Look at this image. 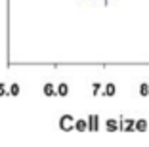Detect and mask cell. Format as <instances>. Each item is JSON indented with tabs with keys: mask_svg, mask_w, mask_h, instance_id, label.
Instances as JSON below:
<instances>
[{
	"mask_svg": "<svg viewBox=\"0 0 149 147\" xmlns=\"http://www.w3.org/2000/svg\"><path fill=\"white\" fill-rule=\"evenodd\" d=\"M73 124H74L73 115H63V117L59 118V128H61V130H65V132L73 130Z\"/></svg>",
	"mask_w": 149,
	"mask_h": 147,
	"instance_id": "cell-1",
	"label": "cell"
},
{
	"mask_svg": "<svg viewBox=\"0 0 149 147\" xmlns=\"http://www.w3.org/2000/svg\"><path fill=\"white\" fill-rule=\"evenodd\" d=\"M118 130L132 132L134 130V118H118Z\"/></svg>",
	"mask_w": 149,
	"mask_h": 147,
	"instance_id": "cell-2",
	"label": "cell"
},
{
	"mask_svg": "<svg viewBox=\"0 0 149 147\" xmlns=\"http://www.w3.org/2000/svg\"><path fill=\"white\" fill-rule=\"evenodd\" d=\"M147 128H149L147 118H138V121H134V130H138V132H147Z\"/></svg>",
	"mask_w": 149,
	"mask_h": 147,
	"instance_id": "cell-3",
	"label": "cell"
},
{
	"mask_svg": "<svg viewBox=\"0 0 149 147\" xmlns=\"http://www.w3.org/2000/svg\"><path fill=\"white\" fill-rule=\"evenodd\" d=\"M69 90H71V88H69V84H67V82H59V84L56 86V95H61V98H65V95L69 94Z\"/></svg>",
	"mask_w": 149,
	"mask_h": 147,
	"instance_id": "cell-4",
	"label": "cell"
},
{
	"mask_svg": "<svg viewBox=\"0 0 149 147\" xmlns=\"http://www.w3.org/2000/svg\"><path fill=\"white\" fill-rule=\"evenodd\" d=\"M73 128L79 130V132H86V130H88V121H86V118H77L74 124H73Z\"/></svg>",
	"mask_w": 149,
	"mask_h": 147,
	"instance_id": "cell-5",
	"label": "cell"
},
{
	"mask_svg": "<svg viewBox=\"0 0 149 147\" xmlns=\"http://www.w3.org/2000/svg\"><path fill=\"white\" fill-rule=\"evenodd\" d=\"M42 94L48 95V98H52V95H56V86H54V82H46L42 86Z\"/></svg>",
	"mask_w": 149,
	"mask_h": 147,
	"instance_id": "cell-6",
	"label": "cell"
},
{
	"mask_svg": "<svg viewBox=\"0 0 149 147\" xmlns=\"http://www.w3.org/2000/svg\"><path fill=\"white\" fill-rule=\"evenodd\" d=\"M115 94H117V86H115L113 82H107L105 86H103V95H107V98H113Z\"/></svg>",
	"mask_w": 149,
	"mask_h": 147,
	"instance_id": "cell-7",
	"label": "cell"
},
{
	"mask_svg": "<svg viewBox=\"0 0 149 147\" xmlns=\"http://www.w3.org/2000/svg\"><path fill=\"white\" fill-rule=\"evenodd\" d=\"M105 128H107V132H117L118 130V118H107Z\"/></svg>",
	"mask_w": 149,
	"mask_h": 147,
	"instance_id": "cell-8",
	"label": "cell"
},
{
	"mask_svg": "<svg viewBox=\"0 0 149 147\" xmlns=\"http://www.w3.org/2000/svg\"><path fill=\"white\" fill-rule=\"evenodd\" d=\"M88 121V130H92V132H96L100 126H97V115H90V117L86 118Z\"/></svg>",
	"mask_w": 149,
	"mask_h": 147,
	"instance_id": "cell-9",
	"label": "cell"
},
{
	"mask_svg": "<svg viewBox=\"0 0 149 147\" xmlns=\"http://www.w3.org/2000/svg\"><path fill=\"white\" fill-rule=\"evenodd\" d=\"M138 92H140V95H143V98H149V82H141L140 88H138Z\"/></svg>",
	"mask_w": 149,
	"mask_h": 147,
	"instance_id": "cell-10",
	"label": "cell"
},
{
	"mask_svg": "<svg viewBox=\"0 0 149 147\" xmlns=\"http://www.w3.org/2000/svg\"><path fill=\"white\" fill-rule=\"evenodd\" d=\"M19 92H21V88H19L17 82H12V84H10V88H8V94L10 95H17Z\"/></svg>",
	"mask_w": 149,
	"mask_h": 147,
	"instance_id": "cell-11",
	"label": "cell"
},
{
	"mask_svg": "<svg viewBox=\"0 0 149 147\" xmlns=\"http://www.w3.org/2000/svg\"><path fill=\"white\" fill-rule=\"evenodd\" d=\"M100 92H101V84H100V82H94V84H92V94L97 95Z\"/></svg>",
	"mask_w": 149,
	"mask_h": 147,
	"instance_id": "cell-12",
	"label": "cell"
},
{
	"mask_svg": "<svg viewBox=\"0 0 149 147\" xmlns=\"http://www.w3.org/2000/svg\"><path fill=\"white\" fill-rule=\"evenodd\" d=\"M6 94H8V90H6V84L0 82V95H6Z\"/></svg>",
	"mask_w": 149,
	"mask_h": 147,
	"instance_id": "cell-13",
	"label": "cell"
},
{
	"mask_svg": "<svg viewBox=\"0 0 149 147\" xmlns=\"http://www.w3.org/2000/svg\"><path fill=\"white\" fill-rule=\"evenodd\" d=\"M107 2H109V0H107Z\"/></svg>",
	"mask_w": 149,
	"mask_h": 147,
	"instance_id": "cell-14",
	"label": "cell"
}]
</instances>
